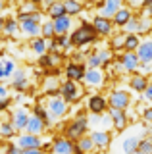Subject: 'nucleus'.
Masks as SVG:
<instances>
[{
	"label": "nucleus",
	"instance_id": "864d4df0",
	"mask_svg": "<svg viewBox=\"0 0 152 154\" xmlns=\"http://www.w3.org/2000/svg\"><path fill=\"white\" fill-rule=\"evenodd\" d=\"M0 154H2V152H0Z\"/></svg>",
	"mask_w": 152,
	"mask_h": 154
},
{
	"label": "nucleus",
	"instance_id": "09e8293b",
	"mask_svg": "<svg viewBox=\"0 0 152 154\" xmlns=\"http://www.w3.org/2000/svg\"><path fill=\"white\" fill-rule=\"evenodd\" d=\"M4 8H6V4H4V2H0V12H2Z\"/></svg>",
	"mask_w": 152,
	"mask_h": 154
},
{
	"label": "nucleus",
	"instance_id": "20e7f679",
	"mask_svg": "<svg viewBox=\"0 0 152 154\" xmlns=\"http://www.w3.org/2000/svg\"><path fill=\"white\" fill-rule=\"evenodd\" d=\"M46 110H48V114L52 118H64V116L68 114V102H65L62 96H50Z\"/></svg>",
	"mask_w": 152,
	"mask_h": 154
},
{
	"label": "nucleus",
	"instance_id": "ea45409f",
	"mask_svg": "<svg viewBox=\"0 0 152 154\" xmlns=\"http://www.w3.org/2000/svg\"><path fill=\"white\" fill-rule=\"evenodd\" d=\"M123 42H125V37L120 35V37H116V38H114L112 46H114V48H121V46H123Z\"/></svg>",
	"mask_w": 152,
	"mask_h": 154
},
{
	"label": "nucleus",
	"instance_id": "f8f14e48",
	"mask_svg": "<svg viewBox=\"0 0 152 154\" xmlns=\"http://www.w3.org/2000/svg\"><path fill=\"white\" fill-rule=\"evenodd\" d=\"M108 116H110L114 127L117 129V131H123V129L127 127V114L125 110H117V108H108Z\"/></svg>",
	"mask_w": 152,
	"mask_h": 154
},
{
	"label": "nucleus",
	"instance_id": "de8ad7c7",
	"mask_svg": "<svg viewBox=\"0 0 152 154\" xmlns=\"http://www.w3.org/2000/svg\"><path fill=\"white\" fill-rule=\"evenodd\" d=\"M4 23H6V21H4V17L0 16V31H2V29H4Z\"/></svg>",
	"mask_w": 152,
	"mask_h": 154
},
{
	"label": "nucleus",
	"instance_id": "412c9836",
	"mask_svg": "<svg viewBox=\"0 0 152 154\" xmlns=\"http://www.w3.org/2000/svg\"><path fill=\"white\" fill-rule=\"evenodd\" d=\"M27 85H29V81H27V77H25V71L23 69L14 71V75H12V87L16 91H25Z\"/></svg>",
	"mask_w": 152,
	"mask_h": 154
},
{
	"label": "nucleus",
	"instance_id": "39448f33",
	"mask_svg": "<svg viewBox=\"0 0 152 154\" xmlns=\"http://www.w3.org/2000/svg\"><path fill=\"white\" fill-rule=\"evenodd\" d=\"M108 102H110V108H117V110H125L127 106H129L131 98H129V93L127 91H114V93L110 94V98H108Z\"/></svg>",
	"mask_w": 152,
	"mask_h": 154
},
{
	"label": "nucleus",
	"instance_id": "49530a36",
	"mask_svg": "<svg viewBox=\"0 0 152 154\" xmlns=\"http://www.w3.org/2000/svg\"><path fill=\"white\" fill-rule=\"evenodd\" d=\"M6 96H8V89L0 83V98H6Z\"/></svg>",
	"mask_w": 152,
	"mask_h": 154
},
{
	"label": "nucleus",
	"instance_id": "79ce46f5",
	"mask_svg": "<svg viewBox=\"0 0 152 154\" xmlns=\"http://www.w3.org/2000/svg\"><path fill=\"white\" fill-rule=\"evenodd\" d=\"M142 116H144V122L152 123V106H150V108H144V112H142Z\"/></svg>",
	"mask_w": 152,
	"mask_h": 154
},
{
	"label": "nucleus",
	"instance_id": "b1692460",
	"mask_svg": "<svg viewBox=\"0 0 152 154\" xmlns=\"http://www.w3.org/2000/svg\"><path fill=\"white\" fill-rule=\"evenodd\" d=\"M71 46V42H69V37L68 35H62V37H54L50 41V46L48 48H52V50H65V48H69Z\"/></svg>",
	"mask_w": 152,
	"mask_h": 154
},
{
	"label": "nucleus",
	"instance_id": "a211bd4d",
	"mask_svg": "<svg viewBox=\"0 0 152 154\" xmlns=\"http://www.w3.org/2000/svg\"><path fill=\"white\" fill-rule=\"evenodd\" d=\"M52 25H54V35L56 37H62V35H68V31L71 29V17L64 16V17H58L52 21Z\"/></svg>",
	"mask_w": 152,
	"mask_h": 154
},
{
	"label": "nucleus",
	"instance_id": "f704fd0d",
	"mask_svg": "<svg viewBox=\"0 0 152 154\" xmlns=\"http://www.w3.org/2000/svg\"><path fill=\"white\" fill-rule=\"evenodd\" d=\"M96 56H98V60H100V64H102V66H108V64H110V60H112V50L104 48V50L96 52Z\"/></svg>",
	"mask_w": 152,
	"mask_h": 154
},
{
	"label": "nucleus",
	"instance_id": "2f4dec72",
	"mask_svg": "<svg viewBox=\"0 0 152 154\" xmlns=\"http://www.w3.org/2000/svg\"><path fill=\"white\" fill-rule=\"evenodd\" d=\"M77 146L81 148V152H91L93 148H94V143H93L91 137H81L77 141Z\"/></svg>",
	"mask_w": 152,
	"mask_h": 154
},
{
	"label": "nucleus",
	"instance_id": "7ed1b4c3",
	"mask_svg": "<svg viewBox=\"0 0 152 154\" xmlns=\"http://www.w3.org/2000/svg\"><path fill=\"white\" fill-rule=\"evenodd\" d=\"M60 96L65 100V102H77L83 94V89L79 87V83H73V81H65V83L60 85Z\"/></svg>",
	"mask_w": 152,
	"mask_h": 154
},
{
	"label": "nucleus",
	"instance_id": "7c9ffc66",
	"mask_svg": "<svg viewBox=\"0 0 152 154\" xmlns=\"http://www.w3.org/2000/svg\"><path fill=\"white\" fill-rule=\"evenodd\" d=\"M17 29H20V23H17V19H8L6 23H4V35H8V37H14L17 33Z\"/></svg>",
	"mask_w": 152,
	"mask_h": 154
},
{
	"label": "nucleus",
	"instance_id": "c9c22d12",
	"mask_svg": "<svg viewBox=\"0 0 152 154\" xmlns=\"http://www.w3.org/2000/svg\"><path fill=\"white\" fill-rule=\"evenodd\" d=\"M139 152H142V154H152V141H150V139H141Z\"/></svg>",
	"mask_w": 152,
	"mask_h": 154
},
{
	"label": "nucleus",
	"instance_id": "6ab92c4d",
	"mask_svg": "<svg viewBox=\"0 0 152 154\" xmlns=\"http://www.w3.org/2000/svg\"><path fill=\"white\" fill-rule=\"evenodd\" d=\"M44 129H46V125L42 123L35 114L29 116V122H27V127H25V131H27V133H29V135H41L42 131H44Z\"/></svg>",
	"mask_w": 152,
	"mask_h": 154
},
{
	"label": "nucleus",
	"instance_id": "c756f323",
	"mask_svg": "<svg viewBox=\"0 0 152 154\" xmlns=\"http://www.w3.org/2000/svg\"><path fill=\"white\" fill-rule=\"evenodd\" d=\"M41 37L44 38V41H50V38H54V25H52V19H48V21H44L41 25Z\"/></svg>",
	"mask_w": 152,
	"mask_h": 154
},
{
	"label": "nucleus",
	"instance_id": "9b49d317",
	"mask_svg": "<svg viewBox=\"0 0 152 154\" xmlns=\"http://www.w3.org/2000/svg\"><path fill=\"white\" fill-rule=\"evenodd\" d=\"M137 58H139V64H152V38L141 41L137 48Z\"/></svg>",
	"mask_w": 152,
	"mask_h": 154
},
{
	"label": "nucleus",
	"instance_id": "f257e3e1",
	"mask_svg": "<svg viewBox=\"0 0 152 154\" xmlns=\"http://www.w3.org/2000/svg\"><path fill=\"white\" fill-rule=\"evenodd\" d=\"M94 41H96V33H94L91 23H81V25L69 35L71 46H85V45H91Z\"/></svg>",
	"mask_w": 152,
	"mask_h": 154
},
{
	"label": "nucleus",
	"instance_id": "0eeeda50",
	"mask_svg": "<svg viewBox=\"0 0 152 154\" xmlns=\"http://www.w3.org/2000/svg\"><path fill=\"white\" fill-rule=\"evenodd\" d=\"M16 144L21 148V150H27V148H42V139L39 137V135H29V133H25V135H20L17 137V141Z\"/></svg>",
	"mask_w": 152,
	"mask_h": 154
},
{
	"label": "nucleus",
	"instance_id": "a878e982",
	"mask_svg": "<svg viewBox=\"0 0 152 154\" xmlns=\"http://www.w3.org/2000/svg\"><path fill=\"white\" fill-rule=\"evenodd\" d=\"M64 10H65V16H77V14H81L83 6L79 2H75V0H65L64 2Z\"/></svg>",
	"mask_w": 152,
	"mask_h": 154
},
{
	"label": "nucleus",
	"instance_id": "e433bc0d",
	"mask_svg": "<svg viewBox=\"0 0 152 154\" xmlns=\"http://www.w3.org/2000/svg\"><path fill=\"white\" fill-rule=\"evenodd\" d=\"M87 66H89V69H98L102 64H100L96 54H91V56H87Z\"/></svg>",
	"mask_w": 152,
	"mask_h": 154
},
{
	"label": "nucleus",
	"instance_id": "1a4fd4ad",
	"mask_svg": "<svg viewBox=\"0 0 152 154\" xmlns=\"http://www.w3.org/2000/svg\"><path fill=\"white\" fill-rule=\"evenodd\" d=\"M52 152L54 154H75V144L65 137H56L52 141Z\"/></svg>",
	"mask_w": 152,
	"mask_h": 154
},
{
	"label": "nucleus",
	"instance_id": "4c0bfd02",
	"mask_svg": "<svg viewBox=\"0 0 152 154\" xmlns=\"http://www.w3.org/2000/svg\"><path fill=\"white\" fill-rule=\"evenodd\" d=\"M50 58V66H58L60 62H62V54L60 52H54V54H48Z\"/></svg>",
	"mask_w": 152,
	"mask_h": 154
},
{
	"label": "nucleus",
	"instance_id": "6e6552de",
	"mask_svg": "<svg viewBox=\"0 0 152 154\" xmlns=\"http://www.w3.org/2000/svg\"><path fill=\"white\" fill-rule=\"evenodd\" d=\"M93 29H94V33L96 35H100V37H110L112 35V29H114V23H112V19H106V17H100V16H96L93 19Z\"/></svg>",
	"mask_w": 152,
	"mask_h": 154
},
{
	"label": "nucleus",
	"instance_id": "423d86ee",
	"mask_svg": "<svg viewBox=\"0 0 152 154\" xmlns=\"http://www.w3.org/2000/svg\"><path fill=\"white\" fill-rule=\"evenodd\" d=\"M87 108H89V112L93 116H100V114H104L108 110V102H106L104 96L93 94V96H89V100H87Z\"/></svg>",
	"mask_w": 152,
	"mask_h": 154
},
{
	"label": "nucleus",
	"instance_id": "c03bdc74",
	"mask_svg": "<svg viewBox=\"0 0 152 154\" xmlns=\"http://www.w3.org/2000/svg\"><path fill=\"white\" fill-rule=\"evenodd\" d=\"M23 154H44L42 148H27V150H23Z\"/></svg>",
	"mask_w": 152,
	"mask_h": 154
},
{
	"label": "nucleus",
	"instance_id": "ddd939ff",
	"mask_svg": "<svg viewBox=\"0 0 152 154\" xmlns=\"http://www.w3.org/2000/svg\"><path fill=\"white\" fill-rule=\"evenodd\" d=\"M27 122H29V114H27L25 108H17L16 112L12 114V125L16 131H25Z\"/></svg>",
	"mask_w": 152,
	"mask_h": 154
},
{
	"label": "nucleus",
	"instance_id": "393cba45",
	"mask_svg": "<svg viewBox=\"0 0 152 154\" xmlns=\"http://www.w3.org/2000/svg\"><path fill=\"white\" fill-rule=\"evenodd\" d=\"M48 16H50L52 21H54V19H58V17H64L65 16L64 2H52V6L48 8Z\"/></svg>",
	"mask_w": 152,
	"mask_h": 154
},
{
	"label": "nucleus",
	"instance_id": "a18cd8bd",
	"mask_svg": "<svg viewBox=\"0 0 152 154\" xmlns=\"http://www.w3.org/2000/svg\"><path fill=\"white\" fill-rule=\"evenodd\" d=\"M144 98L152 102V83H148V87H146V91H144Z\"/></svg>",
	"mask_w": 152,
	"mask_h": 154
},
{
	"label": "nucleus",
	"instance_id": "8fccbe9b",
	"mask_svg": "<svg viewBox=\"0 0 152 154\" xmlns=\"http://www.w3.org/2000/svg\"><path fill=\"white\" fill-rule=\"evenodd\" d=\"M148 139H150V141H152V129H150V137H148Z\"/></svg>",
	"mask_w": 152,
	"mask_h": 154
},
{
	"label": "nucleus",
	"instance_id": "603ef678",
	"mask_svg": "<svg viewBox=\"0 0 152 154\" xmlns=\"http://www.w3.org/2000/svg\"><path fill=\"white\" fill-rule=\"evenodd\" d=\"M135 154H142V152H139V150H137V152H135Z\"/></svg>",
	"mask_w": 152,
	"mask_h": 154
},
{
	"label": "nucleus",
	"instance_id": "473e14b6",
	"mask_svg": "<svg viewBox=\"0 0 152 154\" xmlns=\"http://www.w3.org/2000/svg\"><path fill=\"white\" fill-rule=\"evenodd\" d=\"M14 133H16V129H14L12 122H2L0 123V135H2V137L10 139V137H14Z\"/></svg>",
	"mask_w": 152,
	"mask_h": 154
},
{
	"label": "nucleus",
	"instance_id": "dca6fc26",
	"mask_svg": "<svg viewBox=\"0 0 152 154\" xmlns=\"http://www.w3.org/2000/svg\"><path fill=\"white\" fill-rule=\"evenodd\" d=\"M120 62H121V67L125 71L139 69V58H137V52H125V54L120 58Z\"/></svg>",
	"mask_w": 152,
	"mask_h": 154
},
{
	"label": "nucleus",
	"instance_id": "a19ab883",
	"mask_svg": "<svg viewBox=\"0 0 152 154\" xmlns=\"http://www.w3.org/2000/svg\"><path fill=\"white\" fill-rule=\"evenodd\" d=\"M39 64H41L42 67H50V58H48V54L41 56V58H39Z\"/></svg>",
	"mask_w": 152,
	"mask_h": 154
},
{
	"label": "nucleus",
	"instance_id": "9d476101",
	"mask_svg": "<svg viewBox=\"0 0 152 154\" xmlns=\"http://www.w3.org/2000/svg\"><path fill=\"white\" fill-rule=\"evenodd\" d=\"M85 73H87V69H85L83 64H73V62H69L68 67H65V77H68V81H73V83L83 81Z\"/></svg>",
	"mask_w": 152,
	"mask_h": 154
},
{
	"label": "nucleus",
	"instance_id": "72a5a7b5",
	"mask_svg": "<svg viewBox=\"0 0 152 154\" xmlns=\"http://www.w3.org/2000/svg\"><path fill=\"white\" fill-rule=\"evenodd\" d=\"M2 67H4V73H6V77H12L14 71H16V62L10 60V58H6V60H2Z\"/></svg>",
	"mask_w": 152,
	"mask_h": 154
},
{
	"label": "nucleus",
	"instance_id": "c85d7f7f",
	"mask_svg": "<svg viewBox=\"0 0 152 154\" xmlns=\"http://www.w3.org/2000/svg\"><path fill=\"white\" fill-rule=\"evenodd\" d=\"M141 41L137 35H125V42H123V48H125V52H135L137 48H139Z\"/></svg>",
	"mask_w": 152,
	"mask_h": 154
},
{
	"label": "nucleus",
	"instance_id": "bb28decb",
	"mask_svg": "<svg viewBox=\"0 0 152 154\" xmlns=\"http://www.w3.org/2000/svg\"><path fill=\"white\" fill-rule=\"evenodd\" d=\"M31 48H33V52L35 54H39V56H44L46 54V41L42 37H37V38H33V42H31Z\"/></svg>",
	"mask_w": 152,
	"mask_h": 154
},
{
	"label": "nucleus",
	"instance_id": "2eb2a0df",
	"mask_svg": "<svg viewBox=\"0 0 152 154\" xmlns=\"http://www.w3.org/2000/svg\"><path fill=\"white\" fill-rule=\"evenodd\" d=\"M83 83L87 87H100L104 83V75L100 69H87V73L83 77Z\"/></svg>",
	"mask_w": 152,
	"mask_h": 154
},
{
	"label": "nucleus",
	"instance_id": "3c124183",
	"mask_svg": "<svg viewBox=\"0 0 152 154\" xmlns=\"http://www.w3.org/2000/svg\"><path fill=\"white\" fill-rule=\"evenodd\" d=\"M0 62H2V52H0Z\"/></svg>",
	"mask_w": 152,
	"mask_h": 154
},
{
	"label": "nucleus",
	"instance_id": "4be33fe9",
	"mask_svg": "<svg viewBox=\"0 0 152 154\" xmlns=\"http://www.w3.org/2000/svg\"><path fill=\"white\" fill-rule=\"evenodd\" d=\"M89 137L93 139L94 146H98V148H106L110 144V133L108 131H93Z\"/></svg>",
	"mask_w": 152,
	"mask_h": 154
},
{
	"label": "nucleus",
	"instance_id": "58836bf2",
	"mask_svg": "<svg viewBox=\"0 0 152 154\" xmlns=\"http://www.w3.org/2000/svg\"><path fill=\"white\" fill-rule=\"evenodd\" d=\"M6 154H23V150L17 144H8L6 146Z\"/></svg>",
	"mask_w": 152,
	"mask_h": 154
},
{
	"label": "nucleus",
	"instance_id": "aec40b11",
	"mask_svg": "<svg viewBox=\"0 0 152 154\" xmlns=\"http://www.w3.org/2000/svg\"><path fill=\"white\" fill-rule=\"evenodd\" d=\"M139 143H141V139L135 137V135L125 137L121 141V150H123V154H135L137 150H139Z\"/></svg>",
	"mask_w": 152,
	"mask_h": 154
},
{
	"label": "nucleus",
	"instance_id": "4468645a",
	"mask_svg": "<svg viewBox=\"0 0 152 154\" xmlns=\"http://www.w3.org/2000/svg\"><path fill=\"white\" fill-rule=\"evenodd\" d=\"M131 17H133V12H131V8H127V6H121L120 10H117V14L112 17V23H114V25H117V27H125L127 23L131 21Z\"/></svg>",
	"mask_w": 152,
	"mask_h": 154
},
{
	"label": "nucleus",
	"instance_id": "f3484780",
	"mask_svg": "<svg viewBox=\"0 0 152 154\" xmlns=\"http://www.w3.org/2000/svg\"><path fill=\"white\" fill-rule=\"evenodd\" d=\"M121 6H123V4L120 2V0H108V2H104V6H102V10H100V14H98V16H100V17H106V19H112Z\"/></svg>",
	"mask_w": 152,
	"mask_h": 154
},
{
	"label": "nucleus",
	"instance_id": "5701e85b",
	"mask_svg": "<svg viewBox=\"0 0 152 154\" xmlns=\"http://www.w3.org/2000/svg\"><path fill=\"white\" fill-rule=\"evenodd\" d=\"M129 87L133 91H137V93H144L146 91V87H148V79H146V75H133L131 77V81H129Z\"/></svg>",
	"mask_w": 152,
	"mask_h": 154
},
{
	"label": "nucleus",
	"instance_id": "37998d69",
	"mask_svg": "<svg viewBox=\"0 0 152 154\" xmlns=\"http://www.w3.org/2000/svg\"><path fill=\"white\" fill-rule=\"evenodd\" d=\"M10 102H12V100L8 98V96H6V98H0V112H4V110L10 106Z\"/></svg>",
	"mask_w": 152,
	"mask_h": 154
},
{
	"label": "nucleus",
	"instance_id": "cd10ccee",
	"mask_svg": "<svg viewBox=\"0 0 152 154\" xmlns=\"http://www.w3.org/2000/svg\"><path fill=\"white\" fill-rule=\"evenodd\" d=\"M35 116H37V118H39L41 122L46 125V127H48L50 122H52V116L48 114V110H46L44 106H41V104H37V106H35Z\"/></svg>",
	"mask_w": 152,
	"mask_h": 154
},
{
	"label": "nucleus",
	"instance_id": "f03ea898",
	"mask_svg": "<svg viewBox=\"0 0 152 154\" xmlns=\"http://www.w3.org/2000/svg\"><path fill=\"white\" fill-rule=\"evenodd\" d=\"M87 129H89V119L85 118V114H79L77 118L69 123V127L65 129V139H69L71 143L79 141L81 137H85Z\"/></svg>",
	"mask_w": 152,
	"mask_h": 154
}]
</instances>
